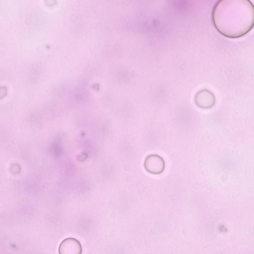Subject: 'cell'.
<instances>
[{
  "mask_svg": "<svg viewBox=\"0 0 254 254\" xmlns=\"http://www.w3.org/2000/svg\"><path fill=\"white\" fill-rule=\"evenodd\" d=\"M216 30L230 38L241 37L253 28L254 10L250 0H219L212 12Z\"/></svg>",
  "mask_w": 254,
  "mask_h": 254,
  "instance_id": "obj_1",
  "label": "cell"
},
{
  "mask_svg": "<svg viewBox=\"0 0 254 254\" xmlns=\"http://www.w3.org/2000/svg\"><path fill=\"white\" fill-rule=\"evenodd\" d=\"M144 167L147 172L158 175L163 172L165 164L163 159L159 155L150 154L146 157Z\"/></svg>",
  "mask_w": 254,
  "mask_h": 254,
  "instance_id": "obj_2",
  "label": "cell"
},
{
  "mask_svg": "<svg viewBox=\"0 0 254 254\" xmlns=\"http://www.w3.org/2000/svg\"><path fill=\"white\" fill-rule=\"evenodd\" d=\"M82 252L80 242L73 238L64 239L59 247L60 254H81Z\"/></svg>",
  "mask_w": 254,
  "mask_h": 254,
  "instance_id": "obj_3",
  "label": "cell"
},
{
  "mask_svg": "<svg viewBox=\"0 0 254 254\" xmlns=\"http://www.w3.org/2000/svg\"><path fill=\"white\" fill-rule=\"evenodd\" d=\"M194 101L196 105L202 109H209L215 104L214 94L209 90L203 89L199 91L195 95Z\"/></svg>",
  "mask_w": 254,
  "mask_h": 254,
  "instance_id": "obj_4",
  "label": "cell"
}]
</instances>
